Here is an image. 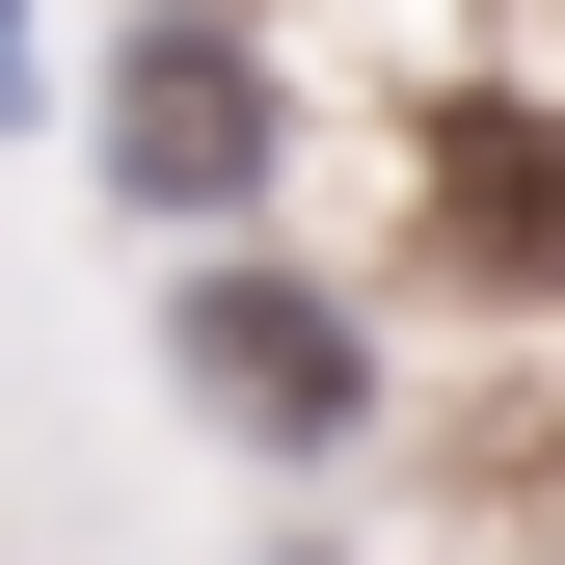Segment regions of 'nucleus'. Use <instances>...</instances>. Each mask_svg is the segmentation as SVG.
<instances>
[{
    "instance_id": "2",
    "label": "nucleus",
    "mask_w": 565,
    "mask_h": 565,
    "mask_svg": "<svg viewBox=\"0 0 565 565\" xmlns=\"http://www.w3.org/2000/svg\"><path fill=\"white\" fill-rule=\"evenodd\" d=\"M108 135H135V189H243L269 162V54H216V28H162V54H108Z\"/></svg>"
},
{
    "instance_id": "1",
    "label": "nucleus",
    "mask_w": 565,
    "mask_h": 565,
    "mask_svg": "<svg viewBox=\"0 0 565 565\" xmlns=\"http://www.w3.org/2000/svg\"><path fill=\"white\" fill-rule=\"evenodd\" d=\"M189 404H216V431H269V458H323L350 404H377V350H350V297H297V269H189Z\"/></svg>"
},
{
    "instance_id": "3",
    "label": "nucleus",
    "mask_w": 565,
    "mask_h": 565,
    "mask_svg": "<svg viewBox=\"0 0 565 565\" xmlns=\"http://www.w3.org/2000/svg\"><path fill=\"white\" fill-rule=\"evenodd\" d=\"M458 243L484 269H565V135H458Z\"/></svg>"
}]
</instances>
